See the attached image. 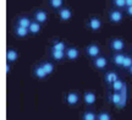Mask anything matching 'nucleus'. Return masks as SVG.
I'll use <instances>...</instances> for the list:
<instances>
[{
	"instance_id": "nucleus-30",
	"label": "nucleus",
	"mask_w": 132,
	"mask_h": 120,
	"mask_svg": "<svg viewBox=\"0 0 132 120\" xmlns=\"http://www.w3.org/2000/svg\"><path fill=\"white\" fill-rule=\"evenodd\" d=\"M126 1V7L127 6H132V0H125Z\"/></svg>"
},
{
	"instance_id": "nucleus-16",
	"label": "nucleus",
	"mask_w": 132,
	"mask_h": 120,
	"mask_svg": "<svg viewBox=\"0 0 132 120\" xmlns=\"http://www.w3.org/2000/svg\"><path fill=\"white\" fill-rule=\"evenodd\" d=\"M31 23H32V20L29 19L28 16H20L19 19H17V21H16V25L26 27V28H29Z\"/></svg>"
},
{
	"instance_id": "nucleus-15",
	"label": "nucleus",
	"mask_w": 132,
	"mask_h": 120,
	"mask_svg": "<svg viewBox=\"0 0 132 120\" xmlns=\"http://www.w3.org/2000/svg\"><path fill=\"white\" fill-rule=\"evenodd\" d=\"M118 78H119V76L115 71H108V72H105V75H104V81L106 82L108 85H111Z\"/></svg>"
},
{
	"instance_id": "nucleus-18",
	"label": "nucleus",
	"mask_w": 132,
	"mask_h": 120,
	"mask_svg": "<svg viewBox=\"0 0 132 120\" xmlns=\"http://www.w3.org/2000/svg\"><path fill=\"white\" fill-rule=\"evenodd\" d=\"M97 116H98V114L94 113L93 110H86L82 113L81 119L82 120H97Z\"/></svg>"
},
{
	"instance_id": "nucleus-17",
	"label": "nucleus",
	"mask_w": 132,
	"mask_h": 120,
	"mask_svg": "<svg viewBox=\"0 0 132 120\" xmlns=\"http://www.w3.org/2000/svg\"><path fill=\"white\" fill-rule=\"evenodd\" d=\"M125 57H126V55H123L121 52L115 53L113 55V64L115 65V66H122V62H123Z\"/></svg>"
},
{
	"instance_id": "nucleus-6",
	"label": "nucleus",
	"mask_w": 132,
	"mask_h": 120,
	"mask_svg": "<svg viewBox=\"0 0 132 120\" xmlns=\"http://www.w3.org/2000/svg\"><path fill=\"white\" fill-rule=\"evenodd\" d=\"M93 66L95 69H98V70H104L108 66V59L103 57V55H99V57L93 59Z\"/></svg>"
},
{
	"instance_id": "nucleus-8",
	"label": "nucleus",
	"mask_w": 132,
	"mask_h": 120,
	"mask_svg": "<svg viewBox=\"0 0 132 120\" xmlns=\"http://www.w3.org/2000/svg\"><path fill=\"white\" fill-rule=\"evenodd\" d=\"M65 53H66V59H69V60H77V59L80 58V50H78V48H76V47H69V48H66Z\"/></svg>"
},
{
	"instance_id": "nucleus-25",
	"label": "nucleus",
	"mask_w": 132,
	"mask_h": 120,
	"mask_svg": "<svg viewBox=\"0 0 132 120\" xmlns=\"http://www.w3.org/2000/svg\"><path fill=\"white\" fill-rule=\"evenodd\" d=\"M131 66H132V57L126 55V57H125V59H123L122 67H123V69H126V70H128Z\"/></svg>"
},
{
	"instance_id": "nucleus-20",
	"label": "nucleus",
	"mask_w": 132,
	"mask_h": 120,
	"mask_svg": "<svg viewBox=\"0 0 132 120\" xmlns=\"http://www.w3.org/2000/svg\"><path fill=\"white\" fill-rule=\"evenodd\" d=\"M42 23H39V22H37V21H32V23H31V26H29V33L32 34H37L40 32V29H42V26H40Z\"/></svg>"
},
{
	"instance_id": "nucleus-3",
	"label": "nucleus",
	"mask_w": 132,
	"mask_h": 120,
	"mask_svg": "<svg viewBox=\"0 0 132 120\" xmlns=\"http://www.w3.org/2000/svg\"><path fill=\"white\" fill-rule=\"evenodd\" d=\"M83 102H85L86 106L88 107H92L95 104V102H97V94H95L93 91H87L83 93Z\"/></svg>"
},
{
	"instance_id": "nucleus-28",
	"label": "nucleus",
	"mask_w": 132,
	"mask_h": 120,
	"mask_svg": "<svg viewBox=\"0 0 132 120\" xmlns=\"http://www.w3.org/2000/svg\"><path fill=\"white\" fill-rule=\"evenodd\" d=\"M11 62H6V66H5V71H6V75H9L10 74V70H11V65H10Z\"/></svg>"
},
{
	"instance_id": "nucleus-13",
	"label": "nucleus",
	"mask_w": 132,
	"mask_h": 120,
	"mask_svg": "<svg viewBox=\"0 0 132 120\" xmlns=\"http://www.w3.org/2000/svg\"><path fill=\"white\" fill-rule=\"evenodd\" d=\"M15 34L20 37V38H26L29 33V29L26 28V27H22V26H19V25H16L15 26V29H14Z\"/></svg>"
},
{
	"instance_id": "nucleus-4",
	"label": "nucleus",
	"mask_w": 132,
	"mask_h": 120,
	"mask_svg": "<svg viewBox=\"0 0 132 120\" xmlns=\"http://www.w3.org/2000/svg\"><path fill=\"white\" fill-rule=\"evenodd\" d=\"M123 20V14L120 10H111L109 12V21L113 23H120Z\"/></svg>"
},
{
	"instance_id": "nucleus-27",
	"label": "nucleus",
	"mask_w": 132,
	"mask_h": 120,
	"mask_svg": "<svg viewBox=\"0 0 132 120\" xmlns=\"http://www.w3.org/2000/svg\"><path fill=\"white\" fill-rule=\"evenodd\" d=\"M97 120H111V116L106 111H100L97 116Z\"/></svg>"
},
{
	"instance_id": "nucleus-23",
	"label": "nucleus",
	"mask_w": 132,
	"mask_h": 120,
	"mask_svg": "<svg viewBox=\"0 0 132 120\" xmlns=\"http://www.w3.org/2000/svg\"><path fill=\"white\" fill-rule=\"evenodd\" d=\"M42 66L44 67V70L47 71L48 75H52L53 72H54V70H55V66H54V64L52 61H43Z\"/></svg>"
},
{
	"instance_id": "nucleus-19",
	"label": "nucleus",
	"mask_w": 132,
	"mask_h": 120,
	"mask_svg": "<svg viewBox=\"0 0 132 120\" xmlns=\"http://www.w3.org/2000/svg\"><path fill=\"white\" fill-rule=\"evenodd\" d=\"M110 87H111V90H113L114 92H121L123 90V87H125V83H123V81H121L120 78H118L115 82H113L111 85H110Z\"/></svg>"
},
{
	"instance_id": "nucleus-26",
	"label": "nucleus",
	"mask_w": 132,
	"mask_h": 120,
	"mask_svg": "<svg viewBox=\"0 0 132 120\" xmlns=\"http://www.w3.org/2000/svg\"><path fill=\"white\" fill-rule=\"evenodd\" d=\"M114 6L118 9H126V1L125 0H113Z\"/></svg>"
},
{
	"instance_id": "nucleus-29",
	"label": "nucleus",
	"mask_w": 132,
	"mask_h": 120,
	"mask_svg": "<svg viewBox=\"0 0 132 120\" xmlns=\"http://www.w3.org/2000/svg\"><path fill=\"white\" fill-rule=\"evenodd\" d=\"M126 12H127L128 16L132 17V6H127V7H126Z\"/></svg>"
},
{
	"instance_id": "nucleus-5",
	"label": "nucleus",
	"mask_w": 132,
	"mask_h": 120,
	"mask_svg": "<svg viewBox=\"0 0 132 120\" xmlns=\"http://www.w3.org/2000/svg\"><path fill=\"white\" fill-rule=\"evenodd\" d=\"M102 20L98 19V17H90L89 20H88V23H87V26H88V28L90 29V31H93V32H98L99 29L102 28Z\"/></svg>"
},
{
	"instance_id": "nucleus-24",
	"label": "nucleus",
	"mask_w": 132,
	"mask_h": 120,
	"mask_svg": "<svg viewBox=\"0 0 132 120\" xmlns=\"http://www.w3.org/2000/svg\"><path fill=\"white\" fill-rule=\"evenodd\" d=\"M49 4L53 9L55 10H60L64 5V0H49Z\"/></svg>"
},
{
	"instance_id": "nucleus-14",
	"label": "nucleus",
	"mask_w": 132,
	"mask_h": 120,
	"mask_svg": "<svg viewBox=\"0 0 132 120\" xmlns=\"http://www.w3.org/2000/svg\"><path fill=\"white\" fill-rule=\"evenodd\" d=\"M6 60L9 62H15L19 60V53L14 48H9L6 52Z\"/></svg>"
},
{
	"instance_id": "nucleus-21",
	"label": "nucleus",
	"mask_w": 132,
	"mask_h": 120,
	"mask_svg": "<svg viewBox=\"0 0 132 120\" xmlns=\"http://www.w3.org/2000/svg\"><path fill=\"white\" fill-rule=\"evenodd\" d=\"M66 44L65 42H62V41H54L52 44V49L53 50H66Z\"/></svg>"
},
{
	"instance_id": "nucleus-12",
	"label": "nucleus",
	"mask_w": 132,
	"mask_h": 120,
	"mask_svg": "<svg viewBox=\"0 0 132 120\" xmlns=\"http://www.w3.org/2000/svg\"><path fill=\"white\" fill-rule=\"evenodd\" d=\"M33 74H34V76L39 78V80H44V78H47L48 77V74L47 71L44 70V67L42 65H37V66H34L33 69Z\"/></svg>"
},
{
	"instance_id": "nucleus-7",
	"label": "nucleus",
	"mask_w": 132,
	"mask_h": 120,
	"mask_svg": "<svg viewBox=\"0 0 132 120\" xmlns=\"http://www.w3.org/2000/svg\"><path fill=\"white\" fill-rule=\"evenodd\" d=\"M110 48H111V50H114L115 53L122 52L123 48H125V42H123L121 38H114L113 41L110 42Z\"/></svg>"
},
{
	"instance_id": "nucleus-11",
	"label": "nucleus",
	"mask_w": 132,
	"mask_h": 120,
	"mask_svg": "<svg viewBox=\"0 0 132 120\" xmlns=\"http://www.w3.org/2000/svg\"><path fill=\"white\" fill-rule=\"evenodd\" d=\"M59 11V17L61 21H70L71 17H72V11H71L69 7H65V6H62L60 10H57Z\"/></svg>"
},
{
	"instance_id": "nucleus-10",
	"label": "nucleus",
	"mask_w": 132,
	"mask_h": 120,
	"mask_svg": "<svg viewBox=\"0 0 132 120\" xmlns=\"http://www.w3.org/2000/svg\"><path fill=\"white\" fill-rule=\"evenodd\" d=\"M33 19H34V21H37L39 23H45L48 21V12L44 11V10H37L33 14Z\"/></svg>"
},
{
	"instance_id": "nucleus-2",
	"label": "nucleus",
	"mask_w": 132,
	"mask_h": 120,
	"mask_svg": "<svg viewBox=\"0 0 132 120\" xmlns=\"http://www.w3.org/2000/svg\"><path fill=\"white\" fill-rule=\"evenodd\" d=\"M86 54L92 59L99 57V55H100V48H99V45L98 44H95V43L88 44L87 48H86Z\"/></svg>"
},
{
	"instance_id": "nucleus-9",
	"label": "nucleus",
	"mask_w": 132,
	"mask_h": 120,
	"mask_svg": "<svg viewBox=\"0 0 132 120\" xmlns=\"http://www.w3.org/2000/svg\"><path fill=\"white\" fill-rule=\"evenodd\" d=\"M65 101L69 106L73 107L78 103V101H80V96H78V93H76V92H69V93L65 96Z\"/></svg>"
},
{
	"instance_id": "nucleus-31",
	"label": "nucleus",
	"mask_w": 132,
	"mask_h": 120,
	"mask_svg": "<svg viewBox=\"0 0 132 120\" xmlns=\"http://www.w3.org/2000/svg\"><path fill=\"white\" fill-rule=\"evenodd\" d=\"M128 72H130V75H132V66L128 69Z\"/></svg>"
},
{
	"instance_id": "nucleus-22",
	"label": "nucleus",
	"mask_w": 132,
	"mask_h": 120,
	"mask_svg": "<svg viewBox=\"0 0 132 120\" xmlns=\"http://www.w3.org/2000/svg\"><path fill=\"white\" fill-rule=\"evenodd\" d=\"M52 57L54 60H62L64 58H66V53L65 50H52Z\"/></svg>"
},
{
	"instance_id": "nucleus-1",
	"label": "nucleus",
	"mask_w": 132,
	"mask_h": 120,
	"mask_svg": "<svg viewBox=\"0 0 132 120\" xmlns=\"http://www.w3.org/2000/svg\"><path fill=\"white\" fill-rule=\"evenodd\" d=\"M109 101L111 104H115V106H119V107H122L123 103V96L121 94V92H111L109 94Z\"/></svg>"
}]
</instances>
